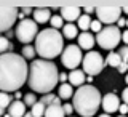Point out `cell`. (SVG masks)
<instances>
[{"instance_id": "obj_1", "label": "cell", "mask_w": 128, "mask_h": 117, "mask_svg": "<svg viewBox=\"0 0 128 117\" xmlns=\"http://www.w3.org/2000/svg\"><path fill=\"white\" fill-rule=\"evenodd\" d=\"M29 66L21 55H0V91H18L27 82Z\"/></svg>"}, {"instance_id": "obj_2", "label": "cell", "mask_w": 128, "mask_h": 117, "mask_svg": "<svg viewBox=\"0 0 128 117\" xmlns=\"http://www.w3.org/2000/svg\"><path fill=\"white\" fill-rule=\"evenodd\" d=\"M59 82V71L58 66L46 59H34L29 66L27 75V85L32 91L46 95L50 93Z\"/></svg>"}, {"instance_id": "obj_3", "label": "cell", "mask_w": 128, "mask_h": 117, "mask_svg": "<svg viewBox=\"0 0 128 117\" xmlns=\"http://www.w3.org/2000/svg\"><path fill=\"white\" fill-rule=\"evenodd\" d=\"M35 53L42 59L51 61L56 56H59L64 50V37L58 29L48 27V29H42L38 35L35 37Z\"/></svg>"}, {"instance_id": "obj_4", "label": "cell", "mask_w": 128, "mask_h": 117, "mask_svg": "<svg viewBox=\"0 0 128 117\" xmlns=\"http://www.w3.org/2000/svg\"><path fill=\"white\" fill-rule=\"evenodd\" d=\"M101 101L102 96L99 90L90 83L77 88V91H74V96H72L74 111H77L80 117H93L101 106Z\"/></svg>"}, {"instance_id": "obj_5", "label": "cell", "mask_w": 128, "mask_h": 117, "mask_svg": "<svg viewBox=\"0 0 128 117\" xmlns=\"http://www.w3.org/2000/svg\"><path fill=\"white\" fill-rule=\"evenodd\" d=\"M96 43L102 48V50L112 51L115 47L122 42V32L117 26H106L96 34Z\"/></svg>"}, {"instance_id": "obj_6", "label": "cell", "mask_w": 128, "mask_h": 117, "mask_svg": "<svg viewBox=\"0 0 128 117\" xmlns=\"http://www.w3.org/2000/svg\"><path fill=\"white\" fill-rule=\"evenodd\" d=\"M14 35L19 42H22L24 45H29L32 40H35V37L38 35V24L34 21V19H22V21L18 23L14 31Z\"/></svg>"}, {"instance_id": "obj_7", "label": "cell", "mask_w": 128, "mask_h": 117, "mask_svg": "<svg viewBox=\"0 0 128 117\" xmlns=\"http://www.w3.org/2000/svg\"><path fill=\"white\" fill-rule=\"evenodd\" d=\"M82 66H83V72H85V74L94 77V75H98V74H101V72H102L106 63H104L101 53L91 50V51H88V53L83 56Z\"/></svg>"}, {"instance_id": "obj_8", "label": "cell", "mask_w": 128, "mask_h": 117, "mask_svg": "<svg viewBox=\"0 0 128 117\" xmlns=\"http://www.w3.org/2000/svg\"><path fill=\"white\" fill-rule=\"evenodd\" d=\"M82 61H83V53H82V50H80L78 45L70 43V45H67L62 50V53H61V63H62L64 67L74 71L75 67H78V64H82Z\"/></svg>"}, {"instance_id": "obj_9", "label": "cell", "mask_w": 128, "mask_h": 117, "mask_svg": "<svg viewBox=\"0 0 128 117\" xmlns=\"http://www.w3.org/2000/svg\"><path fill=\"white\" fill-rule=\"evenodd\" d=\"M98 21H101V24H107L112 26L115 21H118L122 18V8L120 7H98L94 10Z\"/></svg>"}, {"instance_id": "obj_10", "label": "cell", "mask_w": 128, "mask_h": 117, "mask_svg": "<svg viewBox=\"0 0 128 117\" xmlns=\"http://www.w3.org/2000/svg\"><path fill=\"white\" fill-rule=\"evenodd\" d=\"M19 10L14 7H0V32H8L18 19Z\"/></svg>"}, {"instance_id": "obj_11", "label": "cell", "mask_w": 128, "mask_h": 117, "mask_svg": "<svg viewBox=\"0 0 128 117\" xmlns=\"http://www.w3.org/2000/svg\"><path fill=\"white\" fill-rule=\"evenodd\" d=\"M102 109L106 111V114H112V112L118 111L120 107V98L115 93H106L102 96Z\"/></svg>"}, {"instance_id": "obj_12", "label": "cell", "mask_w": 128, "mask_h": 117, "mask_svg": "<svg viewBox=\"0 0 128 117\" xmlns=\"http://www.w3.org/2000/svg\"><path fill=\"white\" fill-rule=\"evenodd\" d=\"M77 40H78L80 50H88V51H91V48H93L94 43H96L94 35L90 34V32H80L78 37H77Z\"/></svg>"}, {"instance_id": "obj_13", "label": "cell", "mask_w": 128, "mask_h": 117, "mask_svg": "<svg viewBox=\"0 0 128 117\" xmlns=\"http://www.w3.org/2000/svg\"><path fill=\"white\" fill-rule=\"evenodd\" d=\"M80 16H82V10L78 7H62L61 8V18L69 23L77 21Z\"/></svg>"}, {"instance_id": "obj_14", "label": "cell", "mask_w": 128, "mask_h": 117, "mask_svg": "<svg viewBox=\"0 0 128 117\" xmlns=\"http://www.w3.org/2000/svg\"><path fill=\"white\" fill-rule=\"evenodd\" d=\"M85 82H86V77H85L83 69H74L69 72V83L72 87L80 88L82 85H85Z\"/></svg>"}, {"instance_id": "obj_15", "label": "cell", "mask_w": 128, "mask_h": 117, "mask_svg": "<svg viewBox=\"0 0 128 117\" xmlns=\"http://www.w3.org/2000/svg\"><path fill=\"white\" fill-rule=\"evenodd\" d=\"M32 15H34V21L37 24H45L51 19V10L50 8H35Z\"/></svg>"}, {"instance_id": "obj_16", "label": "cell", "mask_w": 128, "mask_h": 117, "mask_svg": "<svg viewBox=\"0 0 128 117\" xmlns=\"http://www.w3.org/2000/svg\"><path fill=\"white\" fill-rule=\"evenodd\" d=\"M8 115L10 117H24L26 115V104L24 101H13L8 107Z\"/></svg>"}, {"instance_id": "obj_17", "label": "cell", "mask_w": 128, "mask_h": 117, "mask_svg": "<svg viewBox=\"0 0 128 117\" xmlns=\"http://www.w3.org/2000/svg\"><path fill=\"white\" fill-rule=\"evenodd\" d=\"M58 93H59L61 99H70L74 96V87L70 83H61L58 88Z\"/></svg>"}, {"instance_id": "obj_18", "label": "cell", "mask_w": 128, "mask_h": 117, "mask_svg": "<svg viewBox=\"0 0 128 117\" xmlns=\"http://www.w3.org/2000/svg\"><path fill=\"white\" fill-rule=\"evenodd\" d=\"M78 35V29H77V26H74L72 23H67V24H64V27H62V37H66V39H75Z\"/></svg>"}, {"instance_id": "obj_19", "label": "cell", "mask_w": 128, "mask_h": 117, "mask_svg": "<svg viewBox=\"0 0 128 117\" xmlns=\"http://www.w3.org/2000/svg\"><path fill=\"white\" fill-rule=\"evenodd\" d=\"M64 109L62 106H58V104H51V106H46L45 111V117H64Z\"/></svg>"}, {"instance_id": "obj_20", "label": "cell", "mask_w": 128, "mask_h": 117, "mask_svg": "<svg viewBox=\"0 0 128 117\" xmlns=\"http://www.w3.org/2000/svg\"><path fill=\"white\" fill-rule=\"evenodd\" d=\"M14 51V45L10 42L6 37L0 35V55H5V53H13Z\"/></svg>"}, {"instance_id": "obj_21", "label": "cell", "mask_w": 128, "mask_h": 117, "mask_svg": "<svg viewBox=\"0 0 128 117\" xmlns=\"http://www.w3.org/2000/svg\"><path fill=\"white\" fill-rule=\"evenodd\" d=\"M104 63H106L107 66H110V67H118L120 64H122V58H120L118 53H115V51H110V53L107 55V58L104 59Z\"/></svg>"}, {"instance_id": "obj_22", "label": "cell", "mask_w": 128, "mask_h": 117, "mask_svg": "<svg viewBox=\"0 0 128 117\" xmlns=\"http://www.w3.org/2000/svg\"><path fill=\"white\" fill-rule=\"evenodd\" d=\"M40 103H43L45 106H51V104H58V106H61V98H59V96H54L53 93H46V95L42 96Z\"/></svg>"}, {"instance_id": "obj_23", "label": "cell", "mask_w": 128, "mask_h": 117, "mask_svg": "<svg viewBox=\"0 0 128 117\" xmlns=\"http://www.w3.org/2000/svg\"><path fill=\"white\" fill-rule=\"evenodd\" d=\"M90 24H91L90 15H82L77 19V26H78V29H82V32H88V29H90Z\"/></svg>"}, {"instance_id": "obj_24", "label": "cell", "mask_w": 128, "mask_h": 117, "mask_svg": "<svg viewBox=\"0 0 128 117\" xmlns=\"http://www.w3.org/2000/svg\"><path fill=\"white\" fill-rule=\"evenodd\" d=\"M45 111H46V106L43 103H40L37 101L32 106V111H30V114L34 115V117H45Z\"/></svg>"}, {"instance_id": "obj_25", "label": "cell", "mask_w": 128, "mask_h": 117, "mask_svg": "<svg viewBox=\"0 0 128 117\" xmlns=\"http://www.w3.org/2000/svg\"><path fill=\"white\" fill-rule=\"evenodd\" d=\"M21 56L24 59H32L34 61V56H35V47L32 45H24L21 50Z\"/></svg>"}, {"instance_id": "obj_26", "label": "cell", "mask_w": 128, "mask_h": 117, "mask_svg": "<svg viewBox=\"0 0 128 117\" xmlns=\"http://www.w3.org/2000/svg\"><path fill=\"white\" fill-rule=\"evenodd\" d=\"M11 103H13L11 95H10V93H5V91H0V107L6 109V107H10Z\"/></svg>"}, {"instance_id": "obj_27", "label": "cell", "mask_w": 128, "mask_h": 117, "mask_svg": "<svg viewBox=\"0 0 128 117\" xmlns=\"http://www.w3.org/2000/svg\"><path fill=\"white\" fill-rule=\"evenodd\" d=\"M50 23H51V27H53V29H61V27H64V19L61 18V15L51 16Z\"/></svg>"}, {"instance_id": "obj_28", "label": "cell", "mask_w": 128, "mask_h": 117, "mask_svg": "<svg viewBox=\"0 0 128 117\" xmlns=\"http://www.w3.org/2000/svg\"><path fill=\"white\" fill-rule=\"evenodd\" d=\"M37 103V96H35L34 93H26L24 95V104H26V106H34V104Z\"/></svg>"}, {"instance_id": "obj_29", "label": "cell", "mask_w": 128, "mask_h": 117, "mask_svg": "<svg viewBox=\"0 0 128 117\" xmlns=\"http://www.w3.org/2000/svg\"><path fill=\"white\" fill-rule=\"evenodd\" d=\"M102 29V24H101V21H98V19H91V24H90V31H93V32H96L98 34L99 31Z\"/></svg>"}, {"instance_id": "obj_30", "label": "cell", "mask_w": 128, "mask_h": 117, "mask_svg": "<svg viewBox=\"0 0 128 117\" xmlns=\"http://www.w3.org/2000/svg\"><path fill=\"white\" fill-rule=\"evenodd\" d=\"M117 53L120 55V58H122L123 63H128V47H126V45H123V47L117 51Z\"/></svg>"}, {"instance_id": "obj_31", "label": "cell", "mask_w": 128, "mask_h": 117, "mask_svg": "<svg viewBox=\"0 0 128 117\" xmlns=\"http://www.w3.org/2000/svg\"><path fill=\"white\" fill-rule=\"evenodd\" d=\"M62 109H64V114H66V115H70L72 112H74V106L67 103V104H64V106H62Z\"/></svg>"}, {"instance_id": "obj_32", "label": "cell", "mask_w": 128, "mask_h": 117, "mask_svg": "<svg viewBox=\"0 0 128 117\" xmlns=\"http://www.w3.org/2000/svg\"><path fill=\"white\" fill-rule=\"evenodd\" d=\"M118 72H122V74H128V63H123L118 66Z\"/></svg>"}, {"instance_id": "obj_33", "label": "cell", "mask_w": 128, "mask_h": 117, "mask_svg": "<svg viewBox=\"0 0 128 117\" xmlns=\"http://www.w3.org/2000/svg\"><path fill=\"white\" fill-rule=\"evenodd\" d=\"M118 111H120V115H126L128 114V104H120V107H118Z\"/></svg>"}, {"instance_id": "obj_34", "label": "cell", "mask_w": 128, "mask_h": 117, "mask_svg": "<svg viewBox=\"0 0 128 117\" xmlns=\"http://www.w3.org/2000/svg\"><path fill=\"white\" fill-rule=\"evenodd\" d=\"M66 80H69V74H66V72H59V82L66 83Z\"/></svg>"}, {"instance_id": "obj_35", "label": "cell", "mask_w": 128, "mask_h": 117, "mask_svg": "<svg viewBox=\"0 0 128 117\" xmlns=\"http://www.w3.org/2000/svg\"><path fill=\"white\" fill-rule=\"evenodd\" d=\"M122 99H123V103H125V104H128V87L122 91Z\"/></svg>"}, {"instance_id": "obj_36", "label": "cell", "mask_w": 128, "mask_h": 117, "mask_svg": "<svg viewBox=\"0 0 128 117\" xmlns=\"http://www.w3.org/2000/svg\"><path fill=\"white\" fill-rule=\"evenodd\" d=\"M122 42L128 47V29H126L125 32H122Z\"/></svg>"}, {"instance_id": "obj_37", "label": "cell", "mask_w": 128, "mask_h": 117, "mask_svg": "<svg viewBox=\"0 0 128 117\" xmlns=\"http://www.w3.org/2000/svg\"><path fill=\"white\" fill-rule=\"evenodd\" d=\"M125 26H126V19L125 18H120L118 21H117V27L120 29V27H125Z\"/></svg>"}, {"instance_id": "obj_38", "label": "cell", "mask_w": 128, "mask_h": 117, "mask_svg": "<svg viewBox=\"0 0 128 117\" xmlns=\"http://www.w3.org/2000/svg\"><path fill=\"white\" fill-rule=\"evenodd\" d=\"M94 10H96V8H93V7H85V8H83V11H85V15H90V13H93Z\"/></svg>"}, {"instance_id": "obj_39", "label": "cell", "mask_w": 128, "mask_h": 117, "mask_svg": "<svg viewBox=\"0 0 128 117\" xmlns=\"http://www.w3.org/2000/svg\"><path fill=\"white\" fill-rule=\"evenodd\" d=\"M21 11L24 15H30V13H34V10L32 8H21Z\"/></svg>"}, {"instance_id": "obj_40", "label": "cell", "mask_w": 128, "mask_h": 117, "mask_svg": "<svg viewBox=\"0 0 128 117\" xmlns=\"http://www.w3.org/2000/svg\"><path fill=\"white\" fill-rule=\"evenodd\" d=\"M14 98H16V101H21V98H22V93L16 91V93H14Z\"/></svg>"}, {"instance_id": "obj_41", "label": "cell", "mask_w": 128, "mask_h": 117, "mask_svg": "<svg viewBox=\"0 0 128 117\" xmlns=\"http://www.w3.org/2000/svg\"><path fill=\"white\" fill-rule=\"evenodd\" d=\"M10 37H13V31H8L6 32V39H10Z\"/></svg>"}, {"instance_id": "obj_42", "label": "cell", "mask_w": 128, "mask_h": 117, "mask_svg": "<svg viewBox=\"0 0 128 117\" xmlns=\"http://www.w3.org/2000/svg\"><path fill=\"white\" fill-rule=\"evenodd\" d=\"M86 82L91 85V82H93V77H91V75H88V77H86Z\"/></svg>"}, {"instance_id": "obj_43", "label": "cell", "mask_w": 128, "mask_h": 117, "mask_svg": "<svg viewBox=\"0 0 128 117\" xmlns=\"http://www.w3.org/2000/svg\"><path fill=\"white\" fill-rule=\"evenodd\" d=\"M0 115H2V117L5 115V109H3V107H0Z\"/></svg>"}, {"instance_id": "obj_44", "label": "cell", "mask_w": 128, "mask_h": 117, "mask_svg": "<svg viewBox=\"0 0 128 117\" xmlns=\"http://www.w3.org/2000/svg\"><path fill=\"white\" fill-rule=\"evenodd\" d=\"M122 11H123V13H126V15H128V7H123V8H122Z\"/></svg>"}, {"instance_id": "obj_45", "label": "cell", "mask_w": 128, "mask_h": 117, "mask_svg": "<svg viewBox=\"0 0 128 117\" xmlns=\"http://www.w3.org/2000/svg\"><path fill=\"white\" fill-rule=\"evenodd\" d=\"M24 117H34V115H32L30 112H26V115H24Z\"/></svg>"}, {"instance_id": "obj_46", "label": "cell", "mask_w": 128, "mask_h": 117, "mask_svg": "<svg viewBox=\"0 0 128 117\" xmlns=\"http://www.w3.org/2000/svg\"><path fill=\"white\" fill-rule=\"evenodd\" d=\"M99 117H110V114H101Z\"/></svg>"}, {"instance_id": "obj_47", "label": "cell", "mask_w": 128, "mask_h": 117, "mask_svg": "<svg viewBox=\"0 0 128 117\" xmlns=\"http://www.w3.org/2000/svg\"><path fill=\"white\" fill-rule=\"evenodd\" d=\"M125 82H126V87H128V74H126V77H125Z\"/></svg>"}, {"instance_id": "obj_48", "label": "cell", "mask_w": 128, "mask_h": 117, "mask_svg": "<svg viewBox=\"0 0 128 117\" xmlns=\"http://www.w3.org/2000/svg\"><path fill=\"white\" fill-rule=\"evenodd\" d=\"M3 117H10V115H8V114H5V115H3Z\"/></svg>"}, {"instance_id": "obj_49", "label": "cell", "mask_w": 128, "mask_h": 117, "mask_svg": "<svg viewBox=\"0 0 128 117\" xmlns=\"http://www.w3.org/2000/svg\"><path fill=\"white\" fill-rule=\"evenodd\" d=\"M126 27H128V19H126Z\"/></svg>"}, {"instance_id": "obj_50", "label": "cell", "mask_w": 128, "mask_h": 117, "mask_svg": "<svg viewBox=\"0 0 128 117\" xmlns=\"http://www.w3.org/2000/svg\"><path fill=\"white\" fill-rule=\"evenodd\" d=\"M118 117H126V115H118Z\"/></svg>"}]
</instances>
